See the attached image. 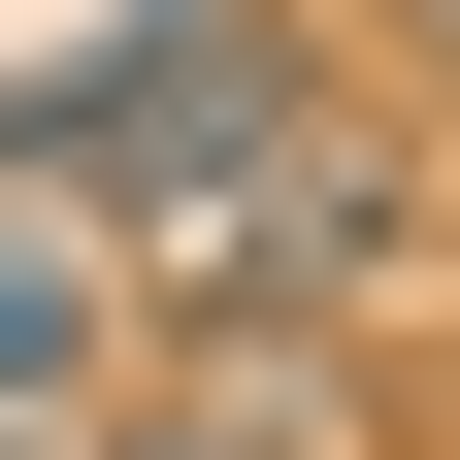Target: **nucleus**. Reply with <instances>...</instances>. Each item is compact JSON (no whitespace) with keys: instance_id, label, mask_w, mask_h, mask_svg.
<instances>
[{"instance_id":"nucleus-1","label":"nucleus","mask_w":460,"mask_h":460,"mask_svg":"<svg viewBox=\"0 0 460 460\" xmlns=\"http://www.w3.org/2000/svg\"><path fill=\"white\" fill-rule=\"evenodd\" d=\"M296 132H329V66L263 33V0H132L99 66H33V99H0V198H66L99 263H164V230H230Z\"/></svg>"},{"instance_id":"nucleus-2","label":"nucleus","mask_w":460,"mask_h":460,"mask_svg":"<svg viewBox=\"0 0 460 460\" xmlns=\"http://www.w3.org/2000/svg\"><path fill=\"white\" fill-rule=\"evenodd\" d=\"M99 362H132V263H99L66 198H0V428H66Z\"/></svg>"},{"instance_id":"nucleus-3","label":"nucleus","mask_w":460,"mask_h":460,"mask_svg":"<svg viewBox=\"0 0 460 460\" xmlns=\"http://www.w3.org/2000/svg\"><path fill=\"white\" fill-rule=\"evenodd\" d=\"M99 460H362V394H329L296 329H263V362H164V394H132Z\"/></svg>"},{"instance_id":"nucleus-4","label":"nucleus","mask_w":460,"mask_h":460,"mask_svg":"<svg viewBox=\"0 0 460 460\" xmlns=\"http://www.w3.org/2000/svg\"><path fill=\"white\" fill-rule=\"evenodd\" d=\"M394 33H428V66H460V0H394Z\"/></svg>"}]
</instances>
